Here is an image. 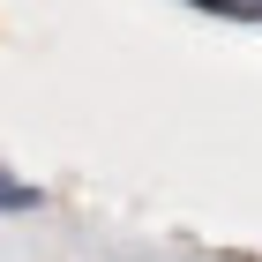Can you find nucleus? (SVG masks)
Here are the masks:
<instances>
[{
  "label": "nucleus",
  "mask_w": 262,
  "mask_h": 262,
  "mask_svg": "<svg viewBox=\"0 0 262 262\" xmlns=\"http://www.w3.org/2000/svg\"><path fill=\"white\" fill-rule=\"evenodd\" d=\"M38 202V187H23V180H0V210H30Z\"/></svg>",
  "instance_id": "nucleus-1"
}]
</instances>
